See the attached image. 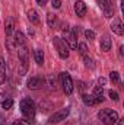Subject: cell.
Returning <instances> with one entry per match:
<instances>
[{
    "label": "cell",
    "mask_w": 124,
    "mask_h": 125,
    "mask_svg": "<svg viewBox=\"0 0 124 125\" xmlns=\"http://www.w3.org/2000/svg\"><path fill=\"white\" fill-rule=\"evenodd\" d=\"M19 108H21V112H22V115L26 118V119H34L35 118V103L32 102V99L29 97H25V99H22L21 100V103H19Z\"/></svg>",
    "instance_id": "obj_1"
},
{
    "label": "cell",
    "mask_w": 124,
    "mask_h": 125,
    "mask_svg": "<svg viewBox=\"0 0 124 125\" xmlns=\"http://www.w3.org/2000/svg\"><path fill=\"white\" fill-rule=\"evenodd\" d=\"M98 118L101 119V122L105 125H114L118 121V114L112 109H102L98 114Z\"/></svg>",
    "instance_id": "obj_2"
},
{
    "label": "cell",
    "mask_w": 124,
    "mask_h": 125,
    "mask_svg": "<svg viewBox=\"0 0 124 125\" xmlns=\"http://www.w3.org/2000/svg\"><path fill=\"white\" fill-rule=\"evenodd\" d=\"M53 42H54V45H56V48H57V52H59L60 58H63V60L69 58L70 51H69V47H67V44L64 42V39L59 38V36H56V38L53 39Z\"/></svg>",
    "instance_id": "obj_3"
},
{
    "label": "cell",
    "mask_w": 124,
    "mask_h": 125,
    "mask_svg": "<svg viewBox=\"0 0 124 125\" xmlns=\"http://www.w3.org/2000/svg\"><path fill=\"white\" fill-rule=\"evenodd\" d=\"M60 82H62L63 90L66 94H72L73 92V82L69 73H60Z\"/></svg>",
    "instance_id": "obj_4"
},
{
    "label": "cell",
    "mask_w": 124,
    "mask_h": 125,
    "mask_svg": "<svg viewBox=\"0 0 124 125\" xmlns=\"http://www.w3.org/2000/svg\"><path fill=\"white\" fill-rule=\"evenodd\" d=\"M69 112H70V109H69V108H64V109H60V111L54 112V114L48 118V124H57V122L64 121V119L67 118Z\"/></svg>",
    "instance_id": "obj_5"
},
{
    "label": "cell",
    "mask_w": 124,
    "mask_h": 125,
    "mask_svg": "<svg viewBox=\"0 0 124 125\" xmlns=\"http://www.w3.org/2000/svg\"><path fill=\"white\" fill-rule=\"evenodd\" d=\"M63 35H64V38H66V44H67V47L69 48H72V50H76V47H77V36L73 33V32L70 31V29H67V31H63Z\"/></svg>",
    "instance_id": "obj_6"
},
{
    "label": "cell",
    "mask_w": 124,
    "mask_h": 125,
    "mask_svg": "<svg viewBox=\"0 0 124 125\" xmlns=\"http://www.w3.org/2000/svg\"><path fill=\"white\" fill-rule=\"evenodd\" d=\"M74 13L79 18H83L86 15V4H85L83 0H76L74 1Z\"/></svg>",
    "instance_id": "obj_7"
},
{
    "label": "cell",
    "mask_w": 124,
    "mask_h": 125,
    "mask_svg": "<svg viewBox=\"0 0 124 125\" xmlns=\"http://www.w3.org/2000/svg\"><path fill=\"white\" fill-rule=\"evenodd\" d=\"M111 29L114 33H117V35H123L124 33V26H123V22L118 19V18H114L112 19V22H111Z\"/></svg>",
    "instance_id": "obj_8"
},
{
    "label": "cell",
    "mask_w": 124,
    "mask_h": 125,
    "mask_svg": "<svg viewBox=\"0 0 124 125\" xmlns=\"http://www.w3.org/2000/svg\"><path fill=\"white\" fill-rule=\"evenodd\" d=\"M28 87L32 89V90H38V89H41L42 87V84H44V80L42 79H39V77H31L29 80H28Z\"/></svg>",
    "instance_id": "obj_9"
},
{
    "label": "cell",
    "mask_w": 124,
    "mask_h": 125,
    "mask_svg": "<svg viewBox=\"0 0 124 125\" xmlns=\"http://www.w3.org/2000/svg\"><path fill=\"white\" fill-rule=\"evenodd\" d=\"M13 42H15V45H18V47L25 45V35H24V32H21V31L15 32V35H13Z\"/></svg>",
    "instance_id": "obj_10"
},
{
    "label": "cell",
    "mask_w": 124,
    "mask_h": 125,
    "mask_svg": "<svg viewBox=\"0 0 124 125\" xmlns=\"http://www.w3.org/2000/svg\"><path fill=\"white\" fill-rule=\"evenodd\" d=\"M92 96L95 97L96 103H101V102H104V89H102V86H96V87L93 89Z\"/></svg>",
    "instance_id": "obj_11"
},
{
    "label": "cell",
    "mask_w": 124,
    "mask_h": 125,
    "mask_svg": "<svg viewBox=\"0 0 124 125\" xmlns=\"http://www.w3.org/2000/svg\"><path fill=\"white\" fill-rule=\"evenodd\" d=\"M4 80H6V62L3 57H0V84H3Z\"/></svg>",
    "instance_id": "obj_12"
},
{
    "label": "cell",
    "mask_w": 124,
    "mask_h": 125,
    "mask_svg": "<svg viewBox=\"0 0 124 125\" xmlns=\"http://www.w3.org/2000/svg\"><path fill=\"white\" fill-rule=\"evenodd\" d=\"M82 100H83V103H85L86 106H95V105H96V100H95V97H93L92 94L83 93L82 94Z\"/></svg>",
    "instance_id": "obj_13"
},
{
    "label": "cell",
    "mask_w": 124,
    "mask_h": 125,
    "mask_svg": "<svg viewBox=\"0 0 124 125\" xmlns=\"http://www.w3.org/2000/svg\"><path fill=\"white\" fill-rule=\"evenodd\" d=\"M111 45H112V44H111L110 36H104V38L101 39V50H102V51H105V52L110 51V50H111Z\"/></svg>",
    "instance_id": "obj_14"
},
{
    "label": "cell",
    "mask_w": 124,
    "mask_h": 125,
    "mask_svg": "<svg viewBox=\"0 0 124 125\" xmlns=\"http://www.w3.org/2000/svg\"><path fill=\"white\" fill-rule=\"evenodd\" d=\"M18 55H19V61H25V62H28V50H26V47H25V45L19 47Z\"/></svg>",
    "instance_id": "obj_15"
},
{
    "label": "cell",
    "mask_w": 124,
    "mask_h": 125,
    "mask_svg": "<svg viewBox=\"0 0 124 125\" xmlns=\"http://www.w3.org/2000/svg\"><path fill=\"white\" fill-rule=\"evenodd\" d=\"M4 28H6V35L7 36H12V33H13V19L12 18H7L6 19Z\"/></svg>",
    "instance_id": "obj_16"
},
{
    "label": "cell",
    "mask_w": 124,
    "mask_h": 125,
    "mask_svg": "<svg viewBox=\"0 0 124 125\" xmlns=\"http://www.w3.org/2000/svg\"><path fill=\"white\" fill-rule=\"evenodd\" d=\"M102 9H104V13H105L107 18H112V16H114V7H112V4L110 3V0H108V3H107L105 6H102Z\"/></svg>",
    "instance_id": "obj_17"
},
{
    "label": "cell",
    "mask_w": 124,
    "mask_h": 125,
    "mask_svg": "<svg viewBox=\"0 0 124 125\" xmlns=\"http://www.w3.org/2000/svg\"><path fill=\"white\" fill-rule=\"evenodd\" d=\"M28 19L31 21V23H39V18H38V13H37L34 9H29V10H28Z\"/></svg>",
    "instance_id": "obj_18"
},
{
    "label": "cell",
    "mask_w": 124,
    "mask_h": 125,
    "mask_svg": "<svg viewBox=\"0 0 124 125\" xmlns=\"http://www.w3.org/2000/svg\"><path fill=\"white\" fill-rule=\"evenodd\" d=\"M34 60H35V62L38 65H41L44 62V55H42V51L41 50H35L34 51Z\"/></svg>",
    "instance_id": "obj_19"
},
{
    "label": "cell",
    "mask_w": 124,
    "mask_h": 125,
    "mask_svg": "<svg viewBox=\"0 0 124 125\" xmlns=\"http://www.w3.org/2000/svg\"><path fill=\"white\" fill-rule=\"evenodd\" d=\"M26 71H28V62L19 61V67H18V73H19V76H25Z\"/></svg>",
    "instance_id": "obj_20"
},
{
    "label": "cell",
    "mask_w": 124,
    "mask_h": 125,
    "mask_svg": "<svg viewBox=\"0 0 124 125\" xmlns=\"http://www.w3.org/2000/svg\"><path fill=\"white\" fill-rule=\"evenodd\" d=\"M47 21H48V26H50V28H56V25H57V18H56V15L48 13V15H47Z\"/></svg>",
    "instance_id": "obj_21"
},
{
    "label": "cell",
    "mask_w": 124,
    "mask_h": 125,
    "mask_svg": "<svg viewBox=\"0 0 124 125\" xmlns=\"http://www.w3.org/2000/svg\"><path fill=\"white\" fill-rule=\"evenodd\" d=\"M77 52L80 54V55H86V52H88V47H86V44H83V42H80V44H77Z\"/></svg>",
    "instance_id": "obj_22"
},
{
    "label": "cell",
    "mask_w": 124,
    "mask_h": 125,
    "mask_svg": "<svg viewBox=\"0 0 124 125\" xmlns=\"http://www.w3.org/2000/svg\"><path fill=\"white\" fill-rule=\"evenodd\" d=\"M0 105H1V108H3V109H12V106H13V100H12L10 97H6Z\"/></svg>",
    "instance_id": "obj_23"
},
{
    "label": "cell",
    "mask_w": 124,
    "mask_h": 125,
    "mask_svg": "<svg viewBox=\"0 0 124 125\" xmlns=\"http://www.w3.org/2000/svg\"><path fill=\"white\" fill-rule=\"evenodd\" d=\"M83 62H85V65H86L88 68H91V70H93V68H95L93 60H92V58H89L88 55H85V57H83Z\"/></svg>",
    "instance_id": "obj_24"
},
{
    "label": "cell",
    "mask_w": 124,
    "mask_h": 125,
    "mask_svg": "<svg viewBox=\"0 0 124 125\" xmlns=\"http://www.w3.org/2000/svg\"><path fill=\"white\" fill-rule=\"evenodd\" d=\"M110 79H111V82L118 83V82H120V74H118L117 71H111V73H110Z\"/></svg>",
    "instance_id": "obj_25"
},
{
    "label": "cell",
    "mask_w": 124,
    "mask_h": 125,
    "mask_svg": "<svg viewBox=\"0 0 124 125\" xmlns=\"http://www.w3.org/2000/svg\"><path fill=\"white\" fill-rule=\"evenodd\" d=\"M85 36H86L88 39H95V32L91 31V29H86V31H85Z\"/></svg>",
    "instance_id": "obj_26"
},
{
    "label": "cell",
    "mask_w": 124,
    "mask_h": 125,
    "mask_svg": "<svg viewBox=\"0 0 124 125\" xmlns=\"http://www.w3.org/2000/svg\"><path fill=\"white\" fill-rule=\"evenodd\" d=\"M39 105H41V111H44V112H47V111L50 109V103H45V102H42V100H41V103H39Z\"/></svg>",
    "instance_id": "obj_27"
},
{
    "label": "cell",
    "mask_w": 124,
    "mask_h": 125,
    "mask_svg": "<svg viewBox=\"0 0 124 125\" xmlns=\"http://www.w3.org/2000/svg\"><path fill=\"white\" fill-rule=\"evenodd\" d=\"M110 97H111L112 100L117 102V100H118V93H117L115 90H110Z\"/></svg>",
    "instance_id": "obj_28"
},
{
    "label": "cell",
    "mask_w": 124,
    "mask_h": 125,
    "mask_svg": "<svg viewBox=\"0 0 124 125\" xmlns=\"http://www.w3.org/2000/svg\"><path fill=\"white\" fill-rule=\"evenodd\" d=\"M51 6H53L54 9H59V7L62 6V0H51Z\"/></svg>",
    "instance_id": "obj_29"
},
{
    "label": "cell",
    "mask_w": 124,
    "mask_h": 125,
    "mask_svg": "<svg viewBox=\"0 0 124 125\" xmlns=\"http://www.w3.org/2000/svg\"><path fill=\"white\" fill-rule=\"evenodd\" d=\"M13 125H29L28 124V121H24V119H18V121H15Z\"/></svg>",
    "instance_id": "obj_30"
},
{
    "label": "cell",
    "mask_w": 124,
    "mask_h": 125,
    "mask_svg": "<svg viewBox=\"0 0 124 125\" xmlns=\"http://www.w3.org/2000/svg\"><path fill=\"white\" fill-rule=\"evenodd\" d=\"M98 3H99V6L102 7V6H105V4L108 3V0H98Z\"/></svg>",
    "instance_id": "obj_31"
},
{
    "label": "cell",
    "mask_w": 124,
    "mask_h": 125,
    "mask_svg": "<svg viewBox=\"0 0 124 125\" xmlns=\"http://www.w3.org/2000/svg\"><path fill=\"white\" fill-rule=\"evenodd\" d=\"M98 83H99V86H101V84H105V79H104V77H99V79H98Z\"/></svg>",
    "instance_id": "obj_32"
},
{
    "label": "cell",
    "mask_w": 124,
    "mask_h": 125,
    "mask_svg": "<svg viewBox=\"0 0 124 125\" xmlns=\"http://www.w3.org/2000/svg\"><path fill=\"white\" fill-rule=\"evenodd\" d=\"M47 1H48V0H37V3H38L39 6H44V4H45Z\"/></svg>",
    "instance_id": "obj_33"
},
{
    "label": "cell",
    "mask_w": 124,
    "mask_h": 125,
    "mask_svg": "<svg viewBox=\"0 0 124 125\" xmlns=\"http://www.w3.org/2000/svg\"><path fill=\"white\" fill-rule=\"evenodd\" d=\"M4 99H6V94H4V93H0V103H1Z\"/></svg>",
    "instance_id": "obj_34"
},
{
    "label": "cell",
    "mask_w": 124,
    "mask_h": 125,
    "mask_svg": "<svg viewBox=\"0 0 124 125\" xmlns=\"http://www.w3.org/2000/svg\"><path fill=\"white\" fill-rule=\"evenodd\" d=\"M0 125H4V116L0 115Z\"/></svg>",
    "instance_id": "obj_35"
},
{
    "label": "cell",
    "mask_w": 124,
    "mask_h": 125,
    "mask_svg": "<svg viewBox=\"0 0 124 125\" xmlns=\"http://www.w3.org/2000/svg\"><path fill=\"white\" fill-rule=\"evenodd\" d=\"M115 124H117V125H124V119H118Z\"/></svg>",
    "instance_id": "obj_36"
}]
</instances>
